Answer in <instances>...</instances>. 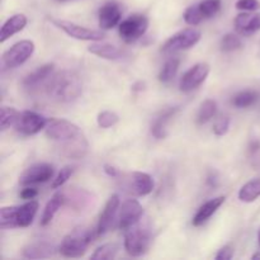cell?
I'll return each instance as SVG.
<instances>
[{
	"instance_id": "44",
	"label": "cell",
	"mask_w": 260,
	"mask_h": 260,
	"mask_svg": "<svg viewBox=\"0 0 260 260\" xmlns=\"http://www.w3.org/2000/svg\"><path fill=\"white\" fill-rule=\"evenodd\" d=\"M258 241H259V246H260V228L258 230Z\"/></svg>"
},
{
	"instance_id": "39",
	"label": "cell",
	"mask_w": 260,
	"mask_h": 260,
	"mask_svg": "<svg viewBox=\"0 0 260 260\" xmlns=\"http://www.w3.org/2000/svg\"><path fill=\"white\" fill-rule=\"evenodd\" d=\"M236 9L243 10V12H255L260 9L259 0H238L235 4Z\"/></svg>"
},
{
	"instance_id": "32",
	"label": "cell",
	"mask_w": 260,
	"mask_h": 260,
	"mask_svg": "<svg viewBox=\"0 0 260 260\" xmlns=\"http://www.w3.org/2000/svg\"><path fill=\"white\" fill-rule=\"evenodd\" d=\"M243 46L241 38L235 33H226L222 38H221L220 47L221 51L223 52H234V51L239 50Z\"/></svg>"
},
{
	"instance_id": "14",
	"label": "cell",
	"mask_w": 260,
	"mask_h": 260,
	"mask_svg": "<svg viewBox=\"0 0 260 260\" xmlns=\"http://www.w3.org/2000/svg\"><path fill=\"white\" fill-rule=\"evenodd\" d=\"M154 185L155 183L151 175L142 172H135L128 174L126 182V188L128 189V192L135 196H139V197L150 194L154 189Z\"/></svg>"
},
{
	"instance_id": "11",
	"label": "cell",
	"mask_w": 260,
	"mask_h": 260,
	"mask_svg": "<svg viewBox=\"0 0 260 260\" xmlns=\"http://www.w3.org/2000/svg\"><path fill=\"white\" fill-rule=\"evenodd\" d=\"M144 216V208L140 205L137 200H127L122 203L119 207L118 217H117V223L121 230L126 231L131 226L136 225L141 217Z\"/></svg>"
},
{
	"instance_id": "20",
	"label": "cell",
	"mask_w": 260,
	"mask_h": 260,
	"mask_svg": "<svg viewBox=\"0 0 260 260\" xmlns=\"http://www.w3.org/2000/svg\"><path fill=\"white\" fill-rule=\"evenodd\" d=\"M88 141L83 134L70 141L61 144V151L65 156L71 157V159H83L88 152Z\"/></svg>"
},
{
	"instance_id": "19",
	"label": "cell",
	"mask_w": 260,
	"mask_h": 260,
	"mask_svg": "<svg viewBox=\"0 0 260 260\" xmlns=\"http://www.w3.org/2000/svg\"><path fill=\"white\" fill-rule=\"evenodd\" d=\"M55 65L53 63H46V65L40 66L37 70L27 75L23 80V85L27 89H36L43 83H47L51 76L53 75Z\"/></svg>"
},
{
	"instance_id": "40",
	"label": "cell",
	"mask_w": 260,
	"mask_h": 260,
	"mask_svg": "<svg viewBox=\"0 0 260 260\" xmlns=\"http://www.w3.org/2000/svg\"><path fill=\"white\" fill-rule=\"evenodd\" d=\"M233 256H234V249L231 248L230 245H226L218 250V253L216 254L215 258L217 260H230L233 259Z\"/></svg>"
},
{
	"instance_id": "45",
	"label": "cell",
	"mask_w": 260,
	"mask_h": 260,
	"mask_svg": "<svg viewBox=\"0 0 260 260\" xmlns=\"http://www.w3.org/2000/svg\"><path fill=\"white\" fill-rule=\"evenodd\" d=\"M57 2H68V0H57Z\"/></svg>"
},
{
	"instance_id": "27",
	"label": "cell",
	"mask_w": 260,
	"mask_h": 260,
	"mask_svg": "<svg viewBox=\"0 0 260 260\" xmlns=\"http://www.w3.org/2000/svg\"><path fill=\"white\" fill-rule=\"evenodd\" d=\"M259 101V93L256 90H243L239 91L236 95H234L233 104L236 108H249L254 106Z\"/></svg>"
},
{
	"instance_id": "2",
	"label": "cell",
	"mask_w": 260,
	"mask_h": 260,
	"mask_svg": "<svg viewBox=\"0 0 260 260\" xmlns=\"http://www.w3.org/2000/svg\"><path fill=\"white\" fill-rule=\"evenodd\" d=\"M94 239V233L90 229L78 228L63 238L58 251L66 258H80L88 250Z\"/></svg>"
},
{
	"instance_id": "33",
	"label": "cell",
	"mask_w": 260,
	"mask_h": 260,
	"mask_svg": "<svg viewBox=\"0 0 260 260\" xmlns=\"http://www.w3.org/2000/svg\"><path fill=\"white\" fill-rule=\"evenodd\" d=\"M118 253V246L116 244H104L99 246L91 255V259L94 260H109L116 258Z\"/></svg>"
},
{
	"instance_id": "17",
	"label": "cell",
	"mask_w": 260,
	"mask_h": 260,
	"mask_svg": "<svg viewBox=\"0 0 260 260\" xmlns=\"http://www.w3.org/2000/svg\"><path fill=\"white\" fill-rule=\"evenodd\" d=\"M56 250H58L55 244L46 240H37L29 243L23 249V256L27 259H45L55 255Z\"/></svg>"
},
{
	"instance_id": "21",
	"label": "cell",
	"mask_w": 260,
	"mask_h": 260,
	"mask_svg": "<svg viewBox=\"0 0 260 260\" xmlns=\"http://www.w3.org/2000/svg\"><path fill=\"white\" fill-rule=\"evenodd\" d=\"M179 112V107H169L159 113V116L154 119L151 126V134L156 139H165L168 135L167 126L170 119Z\"/></svg>"
},
{
	"instance_id": "29",
	"label": "cell",
	"mask_w": 260,
	"mask_h": 260,
	"mask_svg": "<svg viewBox=\"0 0 260 260\" xmlns=\"http://www.w3.org/2000/svg\"><path fill=\"white\" fill-rule=\"evenodd\" d=\"M216 112H217V103L213 99H206L202 104H201L200 109L197 113V123L205 124L208 121L215 117Z\"/></svg>"
},
{
	"instance_id": "25",
	"label": "cell",
	"mask_w": 260,
	"mask_h": 260,
	"mask_svg": "<svg viewBox=\"0 0 260 260\" xmlns=\"http://www.w3.org/2000/svg\"><path fill=\"white\" fill-rule=\"evenodd\" d=\"M88 51L106 60H118L122 57V51L111 43H91L88 47Z\"/></svg>"
},
{
	"instance_id": "13",
	"label": "cell",
	"mask_w": 260,
	"mask_h": 260,
	"mask_svg": "<svg viewBox=\"0 0 260 260\" xmlns=\"http://www.w3.org/2000/svg\"><path fill=\"white\" fill-rule=\"evenodd\" d=\"M119 210V197L118 194H113L104 206L103 212L99 216L98 226H96V236H103L108 233L113 226L114 221H117Z\"/></svg>"
},
{
	"instance_id": "4",
	"label": "cell",
	"mask_w": 260,
	"mask_h": 260,
	"mask_svg": "<svg viewBox=\"0 0 260 260\" xmlns=\"http://www.w3.org/2000/svg\"><path fill=\"white\" fill-rule=\"evenodd\" d=\"M200 30L196 29V28H185V29L179 30L170 38H168L162 45L161 51L167 55H170V53L179 52V51L189 50V48L194 47L200 42Z\"/></svg>"
},
{
	"instance_id": "24",
	"label": "cell",
	"mask_w": 260,
	"mask_h": 260,
	"mask_svg": "<svg viewBox=\"0 0 260 260\" xmlns=\"http://www.w3.org/2000/svg\"><path fill=\"white\" fill-rule=\"evenodd\" d=\"M65 202V194L62 192H57L51 197V200L48 201L47 205H46L45 210H43L42 217H41V226H47L50 225L51 221L53 220L55 215L57 213V211L60 210L61 206Z\"/></svg>"
},
{
	"instance_id": "23",
	"label": "cell",
	"mask_w": 260,
	"mask_h": 260,
	"mask_svg": "<svg viewBox=\"0 0 260 260\" xmlns=\"http://www.w3.org/2000/svg\"><path fill=\"white\" fill-rule=\"evenodd\" d=\"M38 205L37 201L29 200L24 205L17 207V226L18 228H28L33 222L37 213Z\"/></svg>"
},
{
	"instance_id": "38",
	"label": "cell",
	"mask_w": 260,
	"mask_h": 260,
	"mask_svg": "<svg viewBox=\"0 0 260 260\" xmlns=\"http://www.w3.org/2000/svg\"><path fill=\"white\" fill-rule=\"evenodd\" d=\"M229 128H230V117L222 116L215 122L213 124V132H215L216 136L221 137L225 136L229 132Z\"/></svg>"
},
{
	"instance_id": "35",
	"label": "cell",
	"mask_w": 260,
	"mask_h": 260,
	"mask_svg": "<svg viewBox=\"0 0 260 260\" xmlns=\"http://www.w3.org/2000/svg\"><path fill=\"white\" fill-rule=\"evenodd\" d=\"M119 117L118 114L112 111H103L96 117V123L101 128H111L114 124L118 123Z\"/></svg>"
},
{
	"instance_id": "26",
	"label": "cell",
	"mask_w": 260,
	"mask_h": 260,
	"mask_svg": "<svg viewBox=\"0 0 260 260\" xmlns=\"http://www.w3.org/2000/svg\"><path fill=\"white\" fill-rule=\"evenodd\" d=\"M260 197V178L249 180L239 190V200L241 202L251 203Z\"/></svg>"
},
{
	"instance_id": "8",
	"label": "cell",
	"mask_w": 260,
	"mask_h": 260,
	"mask_svg": "<svg viewBox=\"0 0 260 260\" xmlns=\"http://www.w3.org/2000/svg\"><path fill=\"white\" fill-rule=\"evenodd\" d=\"M51 22H52L56 27L60 28L61 30H63L66 35L75 38V40L98 42V41H102L104 37H106L102 30L90 29V28L83 27V25H79L74 22H69V20L51 19Z\"/></svg>"
},
{
	"instance_id": "12",
	"label": "cell",
	"mask_w": 260,
	"mask_h": 260,
	"mask_svg": "<svg viewBox=\"0 0 260 260\" xmlns=\"http://www.w3.org/2000/svg\"><path fill=\"white\" fill-rule=\"evenodd\" d=\"M53 174H55V169H53L52 165L47 164V162H38V164L32 165L23 172V174L19 178V183L24 187L46 183L52 179Z\"/></svg>"
},
{
	"instance_id": "42",
	"label": "cell",
	"mask_w": 260,
	"mask_h": 260,
	"mask_svg": "<svg viewBox=\"0 0 260 260\" xmlns=\"http://www.w3.org/2000/svg\"><path fill=\"white\" fill-rule=\"evenodd\" d=\"M104 172H106V174L111 178H118L119 175H121V173H119V170L117 169V168L112 167V165L109 164L104 165Z\"/></svg>"
},
{
	"instance_id": "16",
	"label": "cell",
	"mask_w": 260,
	"mask_h": 260,
	"mask_svg": "<svg viewBox=\"0 0 260 260\" xmlns=\"http://www.w3.org/2000/svg\"><path fill=\"white\" fill-rule=\"evenodd\" d=\"M99 27L102 29H112L119 24L122 18L121 8L117 3L109 2L106 3L103 7L99 9Z\"/></svg>"
},
{
	"instance_id": "30",
	"label": "cell",
	"mask_w": 260,
	"mask_h": 260,
	"mask_svg": "<svg viewBox=\"0 0 260 260\" xmlns=\"http://www.w3.org/2000/svg\"><path fill=\"white\" fill-rule=\"evenodd\" d=\"M17 207L18 206H8V207L0 208V228H2L3 230L18 228Z\"/></svg>"
},
{
	"instance_id": "28",
	"label": "cell",
	"mask_w": 260,
	"mask_h": 260,
	"mask_svg": "<svg viewBox=\"0 0 260 260\" xmlns=\"http://www.w3.org/2000/svg\"><path fill=\"white\" fill-rule=\"evenodd\" d=\"M180 60L178 57H170L169 60L165 61L161 71L159 74V81L162 84H168L175 78L178 70H179Z\"/></svg>"
},
{
	"instance_id": "6",
	"label": "cell",
	"mask_w": 260,
	"mask_h": 260,
	"mask_svg": "<svg viewBox=\"0 0 260 260\" xmlns=\"http://www.w3.org/2000/svg\"><path fill=\"white\" fill-rule=\"evenodd\" d=\"M149 27V19L144 14H132L119 23L118 32L124 42L131 43L141 38Z\"/></svg>"
},
{
	"instance_id": "36",
	"label": "cell",
	"mask_w": 260,
	"mask_h": 260,
	"mask_svg": "<svg viewBox=\"0 0 260 260\" xmlns=\"http://www.w3.org/2000/svg\"><path fill=\"white\" fill-rule=\"evenodd\" d=\"M183 18H184L185 23L189 25H198L203 19H205V17H203L202 12H201L200 7H198V4L188 7L187 9H185Z\"/></svg>"
},
{
	"instance_id": "41",
	"label": "cell",
	"mask_w": 260,
	"mask_h": 260,
	"mask_svg": "<svg viewBox=\"0 0 260 260\" xmlns=\"http://www.w3.org/2000/svg\"><path fill=\"white\" fill-rule=\"evenodd\" d=\"M37 194H38V190L36 189V188L28 187V185L25 188H23L19 193L20 198H22V200H25V201L35 200V198L37 197Z\"/></svg>"
},
{
	"instance_id": "5",
	"label": "cell",
	"mask_w": 260,
	"mask_h": 260,
	"mask_svg": "<svg viewBox=\"0 0 260 260\" xmlns=\"http://www.w3.org/2000/svg\"><path fill=\"white\" fill-rule=\"evenodd\" d=\"M45 131L48 139L60 142V144L68 142L83 135V132L75 123L62 118H51L47 122Z\"/></svg>"
},
{
	"instance_id": "10",
	"label": "cell",
	"mask_w": 260,
	"mask_h": 260,
	"mask_svg": "<svg viewBox=\"0 0 260 260\" xmlns=\"http://www.w3.org/2000/svg\"><path fill=\"white\" fill-rule=\"evenodd\" d=\"M210 74V65L206 62H198L189 70L185 71L179 81V89L183 93H189L202 85Z\"/></svg>"
},
{
	"instance_id": "7",
	"label": "cell",
	"mask_w": 260,
	"mask_h": 260,
	"mask_svg": "<svg viewBox=\"0 0 260 260\" xmlns=\"http://www.w3.org/2000/svg\"><path fill=\"white\" fill-rule=\"evenodd\" d=\"M35 43L29 40H23L14 43L3 55V65L7 69H15L23 65L35 52Z\"/></svg>"
},
{
	"instance_id": "1",
	"label": "cell",
	"mask_w": 260,
	"mask_h": 260,
	"mask_svg": "<svg viewBox=\"0 0 260 260\" xmlns=\"http://www.w3.org/2000/svg\"><path fill=\"white\" fill-rule=\"evenodd\" d=\"M83 91L81 79L75 71L63 70L53 74L46 83V93L51 99L60 103H69L80 96Z\"/></svg>"
},
{
	"instance_id": "18",
	"label": "cell",
	"mask_w": 260,
	"mask_h": 260,
	"mask_svg": "<svg viewBox=\"0 0 260 260\" xmlns=\"http://www.w3.org/2000/svg\"><path fill=\"white\" fill-rule=\"evenodd\" d=\"M225 196H220V197H216L213 200L207 201L205 205H202L200 207V210L197 211V213L193 217V226L198 228V226H202L203 223L207 222L216 212H217L218 208L225 203Z\"/></svg>"
},
{
	"instance_id": "22",
	"label": "cell",
	"mask_w": 260,
	"mask_h": 260,
	"mask_svg": "<svg viewBox=\"0 0 260 260\" xmlns=\"http://www.w3.org/2000/svg\"><path fill=\"white\" fill-rule=\"evenodd\" d=\"M27 25V17L24 14H14L7 19V22L3 24L2 30H0V42H5L9 40L12 36L17 35L18 32L23 29Z\"/></svg>"
},
{
	"instance_id": "31",
	"label": "cell",
	"mask_w": 260,
	"mask_h": 260,
	"mask_svg": "<svg viewBox=\"0 0 260 260\" xmlns=\"http://www.w3.org/2000/svg\"><path fill=\"white\" fill-rule=\"evenodd\" d=\"M19 112L17 111L13 107H2V116H0V128L2 131L10 128L12 126H14L15 122H17L18 117H19Z\"/></svg>"
},
{
	"instance_id": "34",
	"label": "cell",
	"mask_w": 260,
	"mask_h": 260,
	"mask_svg": "<svg viewBox=\"0 0 260 260\" xmlns=\"http://www.w3.org/2000/svg\"><path fill=\"white\" fill-rule=\"evenodd\" d=\"M201 12H202L205 19L212 18L220 12L221 9V0H203L198 4Z\"/></svg>"
},
{
	"instance_id": "9",
	"label": "cell",
	"mask_w": 260,
	"mask_h": 260,
	"mask_svg": "<svg viewBox=\"0 0 260 260\" xmlns=\"http://www.w3.org/2000/svg\"><path fill=\"white\" fill-rule=\"evenodd\" d=\"M47 119L42 114L33 111H24L19 114L14 127L17 132L24 136H33L46 128L47 126Z\"/></svg>"
},
{
	"instance_id": "15",
	"label": "cell",
	"mask_w": 260,
	"mask_h": 260,
	"mask_svg": "<svg viewBox=\"0 0 260 260\" xmlns=\"http://www.w3.org/2000/svg\"><path fill=\"white\" fill-rule=\"evenodd\" d=\"M235 30L240 36H250L260 30V13L243 12L235 18Z\"/></svg>"
},
{
	"instance_id": "3",
	"label": "cell",
	"mask_w": 260,
	"mask_h": 260,
	"mask_svg": "<svg viewBox=\"0 0 260 260\" xmlns=\"http://www.w3.org/2000/svg\"><path fill=\"white\" fill-rule=\"evenodd\" d=\"M151 243V228L149 222L140 220L136 225L127 229L124 234V249L132 256H141Z\"/></svg>"
},
{
	"instance_id": "37",
	"label": "cell",
	"mask_w": 260,
	"mask_h": 260,
	"mask_svg": "<svg viewBox=\"0 0 260 260\" xmlns=\"http://www.w3.org/2000/svg\"><path fill=\"white\" fill-rule=\"evenodd\" d=\"M74 170H75V168L71 167V165H66V167H63L62 169L58 172V174L56 175L55 179H53L52 185H51V187H52V189H57V188L62 187V185L65 184L69 179H70V177L73 175Z\"/></svg>"
},
{
	"instance_id": "43",
	"label": "cell",
	"mask_w": 260,
	"mask_h": 260,
	"mask_svg": "<svg viewBox=\"0 0 260 260\" xmlns=\"http://www.w3.org/2000/svg\"><path fill=\"white\" fill-rule=\"evenodd\" d=\"M251 259H260V253H256V254H254V255L251 256Z\"/></svg>"
}]
</instances>
